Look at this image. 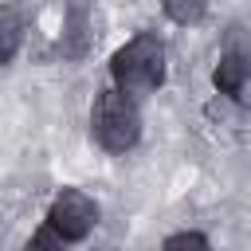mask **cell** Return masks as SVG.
Returning <instances> with one entry per match:
<instances>
[{"label":"cell","mask_w":251,"mask_h":251,"mask_svg":"<svg viewBox=\"0 0 251 251\" xmlns=\"http://www.w3.org/2000/svg\"><path fill=\"white\" fill-rule=\"evenodd\" d=\"M204 122H208L220 137H251V102L212 94V98L204 102Z\"/></svg>","instance_id":"5"},{"label":"cell","mask_w":251,"mask_h":251,"mask_svg":"<svg viewBox=\"0 0 251 251\" xmlns=\"http://www.w3.org/2000/svg\"><path fill=\"white\" fill-rule=\"evenodd\" d=\"M24 35H27V27H24V16H20V8H12V4H0V67H8V63L20 55V47H24Z\"/></svg>","instance_id":"7"},{"label":"cell","mask_w":251,"mask_h":251,"mask_svg":"<svg viewBox=\"0 0 251 251\" xmlns=\"http://www.w3.org/2000/svg\"><path fill=\"white\" fill-rule=\"evenodd\" d=\"M98 220H102V208H98V200H94L90 192H82V188H59V192L51 196V204H47V216H43V224H47L63 243H82V239H90L94 227H98Z\"/></svg>","instance_id":"4"},{"label":"cell","mask_w":251,"mask_h":251,"mask_svg":"<svg viewBox=\"0 0 251 251\" xmlns=\"http://www.w3.org/2000/svg\"><path fill=\"white\" fill-rule=\"evenodd\" d=\"M165 75H169V47L157 31H137L110 55V86L133 102L157 94L165 86Z\"/></svg>","instance_id":"1"},{"label":"cell","mask_w":251,"mask_h":251,"mask_svg":"<svg viewBox=\"0 0 251 251\" xmlns=\"http://www.w3.org/2000/svg\"><path fill=\"white\" fill-rule=\"evenodd\" d=\"M24 251H71V243H63L47 224H39L31 235H27V243H24Z\"/></svg>","instance_id":"10"},{"label":"cell","mask_w":251,"mask_h":251,"mask_svg":"<svg viewBox=\"0 0 251 251\" xmlns=\"http://www.w3.org/2000/svg\"><path fill=\"white\" fill-rule=\"evenodd\" d=\"M212 86L224 98L251 102V31L243 24H231L224 31V43L212 67Z\"/></svg>","instance_id":"3"},{"label":"cell","mask_w":251,"mask_h":251,"mask_svg":"<svg viewBox=\"0 0 251 251\" xmlns=\"http://www.w3.org/2000/svg\"><path fill=\"white\" fill-rule=\"evenodd\" d=\"M90 27H94V20H90V8L86 4H71L63 12V35H59L63 59H82L90 51V39H94Z\"/></svg>","instance_id":"6"},{"label":"cell","mask_w":251,"mask_h":251,"mask_svg":"<svg viewBox=\"0 0 251 251\" xmlns=\"http://www.w3.org/2000/svg\"><path fill=\"white\" fill-rule=\"evenodd\" d=\"M157 251H212V239L204 231H196V227H180V231L165 235Z\"/></svg>","instance_id":"8"},{"label":"cell","mask_w":251,"mask_h":251,"mask_svg":"<svg viewBox=\"0 0 251 251\" xmlns=\"http://www.w3.org/2000/svg\"><path fill=\"white\" fill-rule=\"evenodd\" d=\"M145 133V118H141V102L126 98L114 86H102L90 102V137L102 153L110 157H126L137 149Z\"/></svg>","instance_id":"2"},{"label":"cell","mask_w":251,"mask_h":251,"mask_svg":"<svg viewBox=\"0 0 251 251\" xmlns=\"http://www.w3.org/2000/svg\"><path fill=\"white\" fill-rule=\"evenodd\" d=\"M161 16L173 20V24H180V27H188V24H200V20L208 16V4H200V0H192V4L165 0V4H161Z\"/></svg>","instance_id":"9"}]
</instances>
